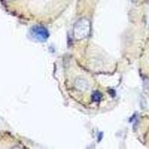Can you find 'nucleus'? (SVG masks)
I'll use <instances>...</instances> for the list:
<instances>
[{"instance_id": "1", "label": "nucleus", "mask_w": 149, "mask_h": 149, "mask_svg": "<svg viewBox=\"0 0 149 149\" xmlns=\"http://www.w3.org/2000/svg\"><path fill=\"white\" fill-rule=\"evenodd\" d=\"M31 34L34 38L39 41H46L49 37L47 29L39 26H34L31 30Z\"/></svg>"}]
</instances>
